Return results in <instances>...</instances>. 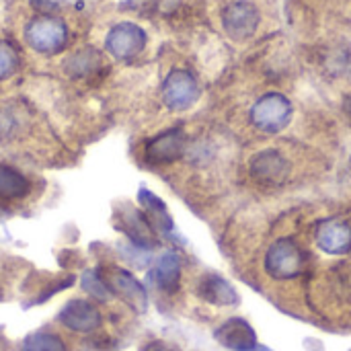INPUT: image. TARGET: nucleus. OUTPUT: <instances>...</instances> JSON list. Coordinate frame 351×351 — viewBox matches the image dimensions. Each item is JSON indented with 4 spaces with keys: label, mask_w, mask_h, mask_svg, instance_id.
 Wrapping results in <instances>:
<instances>
[{
    "label": "nucleus",
    "mask_w": 351,
    "mask_h": 351,
    "mask_svg": "<svg viewBox=\"0 0 351 351\" xmlns=\"http://www.w3.org/2000/svg\"><path fill=\"white\" fill-rule=\"evenodd\" d=\"M263 267L271 280L290 282L304 274L306 253L294 239L282 237L267 247L265 257H263Z\"/></svg>",
    "instance_id": "1"
},
{
    "label": "nucleus",
    "mask_w": 351,
    "mask_h": 351,
    "mask_svg": "<svg viewBox=\"0 0 351 351\" xmlns=\"http://www.w3.org/2000/svg\"><path fill=\"white\" fill-rule=\"evenodd\" d=\"M292 103L282 93H267L255 101L249 111L251 123L255 130L263 134H280L292 119Z\"/></svg>",
    "instance_id": "2"
},
{
    "label": "nucleus",
    "mask_w": 351,
    "mask_h": 351,
    "mask_svg": "<svg viewBox=\"0 0 351 351\" xmlns=\"http://www.w3.org/2000/svg\"><path fill=\"white\" fill-rule=\"evenodd\" d=\"M292 162L278 148H263L249 158V175L261 187H280L290 179Z\"/></svg>",
    "instance_id": "3"
},
{
    "label": "nucleus",
    "mask_w": 351,
    "mask_h": 351,
    "mask_svg": "<svg viewBox=\"0 0 351 351\" xmlns=\"http://www.w3.org/2000/svg\"><path fill=\"white\" fill-rule=\"evenodd\" d=\"M25 39L37 53L53 56L68 43V27L56 16H37L25 27Z\"/></svg>",
    "instance_id": "4"
},
{
    "label": "nucleus",
    "mask_w": 351,
    "mask_h": 351,
    "mask_svg": "<svg viewBox=\"0 0 351 351\" xmlns=\"http://www.w3.org/2000/svg\"><path fill=\"white\" fill-rule=\"evenodd\" d=\"M199 82L189 70L175 68L162 82V101L173 111H185L199 99Z\"/></svg>",
    "instance_id": "5"
},
{
    "label": "nucleus",
    "mask_w": 351,
    "mask_h": 351,
    "mask_svg": "<svg viewBox=\"0 0 351 351\" xmlns=\"http://www.w3.org/2000/svg\"><path fill=\"white\" fill-rule=\"evenodd\" d=\"M259 10L249 0H234L222 10V29L234 41H247L259 27Z\"/></svg>",
    "instance_id": "6"
},
{
    "label": "nucleus",
    "mask_w": 351,
    "mask_h": 351,
    "mask_svg": "<svg viewBox=\"0 0 351 351\" xmlns=\"http://www.w3.org/2000/svg\"><path fill=\"white\" fill-rule=\"evenodd\" d=\"M103 282L107 284L109 292L117 294L125 304H130L136 313H144L148 306V296L144 286L125 269L119 267H103L101 271Z\"/></svg>",
    "instance_id": "7"
},
{
    "label": "nucleus",
    "mask_w": 351,
    "mask_h": 351,
    "mask_svg": "<svg viewBox=\"0 0 351 351\" xmlns=\"http://www.w3.org/2000/svg\"><path fill=\"white\" fill-rule=\"evenodd\" d=\"M107 51L117 60H132L146 47V33L136 23H117L105 39Z\"/></svg>",
    "instance_id": "8"
},
{
    "label": "nucleus",
    "mask_w": 351,
    "mask_h": 351,
    "mask_svg": "<svg viewBox=\"0 0 351 351\" xmlns=\"http://www.w3.org/2000/svg\"><path fill=\"white\" fill-rule=\"evenodd\" d=\"M187 150V138L181 130H167L154 136L144 146V158L152 167H165L177 162Z\"/></svg>",
    "instance_id": "9"
},
{
    "label": "nucleus",
    "mask_w": 351,
    "mask_h": 351,
    "mask_svg": "<svg viewBox=\"0 0 351 351\" xmlns=\"http://www.w3.org/2000/svg\"><path fill=\"white\" fill-rule=\"evenodd\" d=\"M317 247L327 255L351 253V224L341 218H323L315 230Z\"/></svg>",
    "instance_id": "10"
},
{
    "label": "nucleus",
    "mask_w": 351,
    "mask_h": 351,
    "mask_svg": "<svg viewBox=\"0 0 351 351\" xmlns=\"http://www.w3.org/2000/svg\"><path fill=\"white\" fill-rule=\"evenodd\" d=\"M117 226L140 249H154L158 245L156 228L148 220L146 212H140V210H136L132 206H125V210L117 214Z\"/></svg>",
    "instance_id": "11"
},
{
    "label": "nucleus",
    "mask_w": 351,
    "mask_h": 351,
    "mask_svg": "<svg viewBox=\"0 0 351 351\" xmlns=\"http://www.w3.org/2000/svg\"><path fill=\"white\" fill-rule=\"evenodd\" d=\"M216 341L220 346H224L226 350L232 351H255L257 346V335L255 329L245 321V319H228L226 323H222L216 333H214Z\"/></svg>",
    "instance_id": "12"
},
{
    "label": "nucleus",
    "mask_w": 351,
    "mask_h": 351,
    "mask_svg": "<svg viewBox=\"0 0 351 351\" xmlns=\"http://www.w3.org/2000/svg\"><path fill=\"white\" fill-rule=\"evenodd\" d=\"M60 323L74 333H90L101 325V313L97 311L95 304L76 298L62 308Z\"/></svg>",
    "instance_id": "13"
},
{
    "label": "nucleus",
    "mask_w": 351,
    "mask_h": 351,
    "mask_svg": "<svg viewBox=\"0 0 351 351\" xmlns=\"http://www.w3.org/2000/svg\"><path fill=\"white\" fill-rule=\"evenodd\" d=\"M199 296L214 306H234L239 304L237 290L220 276L210 274L199 282Z\"/></svg>",
    "instance_id": "14"
},
{
    "label": "nucleus",
    "mask_w": 351,
    "mask_h": 351,
    "mask_svg": "<svg viewBox=\"0 0 351 351\" xmlns=\"http://www.w3.org/2000/svg\"><path fill=\"white\" fill-rule=\"evenodd\" d=\"M152 278L156 282V286L167 292V294H175L179 290V284H181V259L177 253H165L156 265H154V271H152Z\"/></svg>",
    "instance_id": "15"
},
{
    "label": "nucleus",
    "mask_w": 351,
    "mask_h": 351,
    "mask_svg": "<svg viewBox=\"0 0 351 351\" xmlns=\"http://www.w3.org/2000/svg\"><path fill=\"white\" fill-rule=\"evenodd\" d=\"M31 191L29 179L14 167L0 162V202L25 199Z\"/></svg>",
    "instance_id": "16"
},
{
    "label": "nucleus",
    "mask_w": 351,
    "mask_h": 351,
    "mask_svg": "<svg viewBox=\"0 0 351 351\" xmlns=\"http://www.w3.org/2000/svg\"><path fill=\"white\" fill-rule=\"evenodd\" d=\"M138 197H140V204L144 206V212H146L148 220L152 222V226L156 230H160V232H171L173 230V220H171V216L167 212V206L154 193H150L148 189H140Z\"/></svg>",
    "instance_id": "17"
},
{
    "label": "nucleus",
    "mask_w": 351,
    "mask_h": 351,
    "mask_svg": "<svg viewBox=\"0 0 351 351\" xmlns=\"http://www.w3.org/2000/svg\"><path fill=\"white\" fill-rule=\"evenodd\" d=\"M21 351H68L66 350V343L58 337V335H51V333H33L29 335L23 346Z\"/></svg>",
    "instance_id": "18"
},
{
    "label": "nucleus",
    "mask_w": 351,
    "mask_h": 351,
    "mask_svg": "<svg viewBox=\"0 0 351 351\" xmlns=\"http://www.w3.org/2000/svg\"><path fill=\"white\" fill-rule=\"evenodd\" d=\"M99 62H101L99 51H95V49L88 47V49L76 51V53L70 58L68 70H70L72 74H88V72H95V70L99 68Z\"/></svg>",
    "instance_id": "19"
},
{
    "label": "nucleus",
    "mask_w": 351,
    "mask_h": 351,
    "mask_svg": "<svg viewBox=\"0 0 351 351\" xmlns=\"http://www.w3.org/2000/svg\"><path fill=\"white\" fill-rule=\"evenodd\" d=\"M80 286H82V290L84 292H88L93 298H97V300H109V296H111V292H109V288H107V284L103 282V278H101V274L99 271H93V269H88V271H84L82 274V278H80Z\"/></svg>",
    "instance_id": "20"
},
{
    "label": "nucleus",
    "mask_w": 351,
    "mask_h": 351,
    "mask_svg": "<svg viewBox=\"0 0 351 351\" xmlns=\"http://www.w3.org/2000/svg\"><path fill=\"white\" fill-rule=\"evenodd\" d=\"M16 68H19V53L14 45L0 39V80L10 78L16 72Z\"/></svg>",
    "instance_id": "21"
},
{
    "label": "nucleus",
    "mask_w": 351,
    "mask_h": 351,
    "mask_svg": "<svg viewBox=\"0 0 351 351\" xmlns=\"http://www.w3.org/2000/svg\"><path fill=\"white\" fill-rule=\"evenodd\" d=\"M142 351H179L175 346L167 343V341H150Z\"/></svg>",
    "instance_id": "22"
},
{
    "label": "nucleus",
    "mask_w": 351,
    "mask_h": 351,
    "mask_svg": "<svg viewBox=\"0 0 351 351\" xmlns=\"http://www.w3.org/2000/svg\"><path fill=\"white\" fill-rule=\"evenodd\" d=\"M343 111H346V115L350 117L351 121V97H348V99L343 101Z\"/></svg>",
    "instance_id": "23"
}]
</instances>
